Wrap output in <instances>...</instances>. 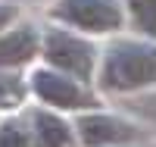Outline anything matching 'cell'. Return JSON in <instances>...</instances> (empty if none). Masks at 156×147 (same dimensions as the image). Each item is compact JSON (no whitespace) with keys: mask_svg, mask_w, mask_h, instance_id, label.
Instances as JSON below:
<instances>
[{"mask_svg":"<svg viewBox=\"0 0 156 147\" xmlns=\"http://www.w3.org/2000/svg\"><path fill=\"white\" fill-rule=\"evenodd\" d=\"M0 147H34V141L22 122L9 119V122L0 125Z\"/></svg>","mask_w":156,"mask_h":147,"instance_id":"10","label":"cell"},{"mask_svg":"<svg viewBox=\"0 0 156 147\" xmlns=\"http://www.w3.org/2000/svg\"><path fill=\"white\" fill-rule=\"evenodd\" d=\"M125 6L134 28H140L147 38H156V0H125Z\"/></svg>","mask_w":156,"mask_h":147,"instance_id":"8","label":"cell"},{"mask_svg":"<svg viewBox=\"0 0 156 147\" xmlns=\"http://www.w3.org/2000/svg\"><path fill=\"white\" fill-rule=\"evenodd\" d=\"M41 53L47 66H53L59 72H69L75 78H90L97 69V47L87 41V38L75 35V31H66V28H50L44 35V44H41Z\"/></svg>","mask_w":156,"mask_h":147,"instance_id":"3","label":"cell"},{"mask_svg":"<svg viewBox=\"0 0 156 147\" xmlns=\"http://www.w3.org/2000/svg\"><path fill=\"white\" fill-rule=\"evenodd\" d=\"M25 82L12 72H3L0 69V110H16V106L25 100Z\"/></svg>","mask_w":156,"mask_h":147,"instance_id":"9","label":"cell"},{"mask_svg":"<svg viewBox=\"0 0 156 147\" xmlns=\"http://www.w3.org/2000/svg\"><path fill=\"white\" fill-rule=\"evenodd\" d=\"M78 138L87 147H115V144H134L144 138L134 122H128L122 116H109V113H84L78 116Z\"/></svg>","mask_w":156,"mask_h":147,"instance_id":"5","label":"cell"},{"mask_svg":"<svg viewBox=\"0 0 156 147\" xmlns=\"http://www.w3.org/2000/svg\"><path fill=\"white\" fill-rule=\"evenodd\" d=\"M100 85L112 94H128L156 85V44L147 41H115L103 53Z\"/></svg>","mask_w":156,"mask_h":147,"instance_id":"1","label":"cell"},{"mask_svg":"<svg viewBox=\"0 0 156 147\" xmlns=\"http://www.w3.org/2000/svg\"><path fill=\"white\" fill-rule=\"evenodd\" d=\"M41 53V35L34 25H19L0 38V69H16Z\"/></svg>","mask_w":156,"mask_h":147,"instance_id":"6","label":"cell"},{"mask_svg":"<svg viewBox=\"0 0 156 147\" xmlns=\"http://www.w3.org/2000/svg\"><path fill=\"white\" fill-rule=\"evenodd\" d=\"M115 147H131V144H115Z\"/></svg>","mask_w":156,"mask_h":147,"instance_id":"12","label":"cell"},{"mask_svg":"<svg viewBox=\"0 0 156 147\" xmlns=\"http://www.w3.org/2000/svg\"><path fill=\"white\" fill-rule=\"evenodd\" d=\"M31 88L44 103L56 106V110H87V106L97 103L94 94L81 85V78H75L69 72H59L53 66L37 69L31 75Z\"/></svg>","mask_w":156,"mask_h":147,"instance_id":"4","label":"cell"},{"mask_svg":"<svg viewBox=\"0 0 156 147\" xmlns=\"http://www.w3.org/2000/svg\"><path fill=\"white\" fill-rule=\"evenodd\" d=\"M50 16L78 31L109 35L125 25V6L119 0H56Z\"/></svg>","mask_w":156,"mask_h":147,"instance_id":"2","label":"cell"},{"mask_svg":"<svg viewBox=\"0 0 156 147\" xmlns=\"http://www.w3.org/2000/svg\"><path fill=\"white\" fill-rule=\"evenodd\" d=\"M12 19H16V6L12 3H0V31H3Z\"/></svg>","mask_w":156,"mask_h":147,"instance_id":"11","label":"cell"},{"mask_svg":"<svg viewBox=\"0 0 156 147\" xmlns=\"http://www.w3.org/2000/svg\"><path fill=\"white\" fill-rule=\"evenodd\" d=\"M34 147H75V128L50 110H34Z\"/></svg>","mask_w":156,"mask_h":147,"instance_id":"7","label":"cell"}]
</instances>
